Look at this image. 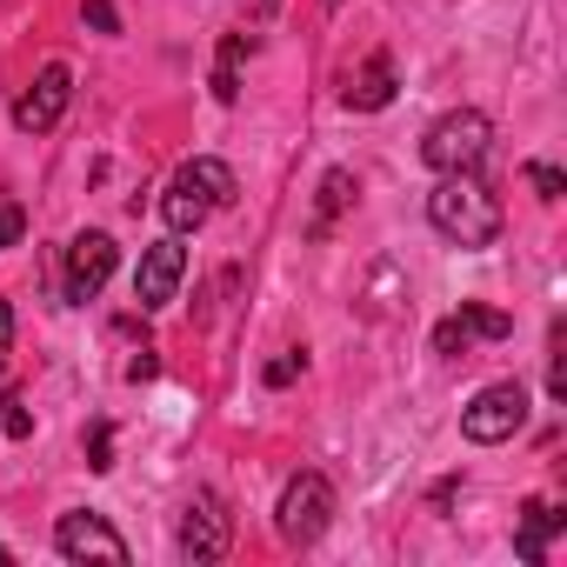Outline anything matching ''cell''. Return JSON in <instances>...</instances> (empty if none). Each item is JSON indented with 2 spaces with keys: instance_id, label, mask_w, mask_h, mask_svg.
I'll return each instance as SVG.
<instances>
[{
  "instance_id": "ffe728a7",
  "label": "cell",
  "mask_w": 567,
  "mask_h": 567,
  "mask_svg": "<svg viewBox=\"0 0 567 567\" xmlns=\"http://www.w3.org/2000/svg\"><path fill=\"white\" fill-rule=\"evenodd\" d=\"M527 181H534V194H540V200H560V194H567L560 167H547V161H534V167H527Z\"/></svg>"
},
{
  "instance_id": "e0dca14e",
  "label": "cell",
  "mask_w": 567,
  "mask_h": 567,
  "mask_svg": "<svg viewBox=\"0 0 567 567\" xmlns=\"http://www.w3.org/2000/svg\"><path fill=\"white\" fill-rule=\"evenodd\" d=\"M21 234H28L21 200H14V194H0V247H21Z\"/></svg>"
},
{
  "instance_id": "9c48e42d",
  "label": "cell",
  "mask_w": 567,
  "mask_h": 567,
  "mask_svg": "<svg viewBox=\"0 0 567 567\" xmlns=\"http://www.w3.org/2000/svg\"><path fill=\"white\" fill-rule=\"evenodd\" d=\"M54 547H61L68 560H107V567L127 560V540H121L101 514H61V520H54Z\"/></svg>"
},
{
  "instance_id": "5bb4252c",
  "label": "cell",
  "mask_w": 567,
  "mask_h": 567,
  "mask_svg": "<svg viewBox=\"0 0 567 567\" xmlns=\"http://www.w3.org/2000/svg\"><path fill=\"white\" fill-rule=\"evenodd\" d=\"M354 200V174L348 167H334V174H321V207H315V234H328V220L341 214Z\"/></svg>"
},
{
  "instance_id": "3957f363",
  "label": "cell",
  "mask_w": 567,
  "mask_h": 567,
  "mask_svg": "<svg viewBox=\"0 0 567 567\" xmlns=\"http://www.w3.org/2000/svg\"><path fill=\"white\" fill-rule=\"evenodd\" d=\"M487 141H494V121H487L481 107H454V114H441V121L427 127L421 161H427L434 174H467V167L487 161Z\"/></svg>"
},
{
  "instance_id": "8992f818",
  "label": "cell",
  "mask_w": 567,
  "mask_h": 567,
  "mask_svg": "<svg viewBox=\"0 0 567 567\" xmlns=\"http://www.w3.org/2000/svg\"><path fill=\"white\" fill-rule=\"evenodd\" d=\"M181 274H187V247H181V234L154 240V247L141 254V267H134V301H141V315H161V308L174 301Z\"/></svg>"
},
{
  "instance_id": "ac0fdd59",
  "label": "cell",
  "mask_w": 567,
  "mask_h": 567,
  "mask_svg": "<svg viewBox=\"0 0 567 567\" xmlns=\"http://www.w3.org/2000/svg\"><path fill=\"white\" fill-rule=\"evenodd\" d=\"M87 467H94V474L114 467V427H107V421H94V434H87Z\"/></svg>"
},
{
  "instance_id": "d4e9b609",
  "label": "cell",
  "mask_w": 567,
  "mask_h": 567,
  "mask_svg": "<svg viewBox=\"0 0 567 567\" xmlns=\"http://www.w3.org/2000/svg\"><path fill=\"white\" fill-rule=\"evenodd\" d=\"M321 8H341V0H321Z\"/></svg>"
},
{
  "instance_id": "277c9868",
  "label": "cell",
  "mask_w": 567,
  "mask_h": 567,
  "mask_svg": "<svg viewBox=\"0 0 567 567\" xmlns=\"http://www.w3.org/2000/svg\"><path fill=\"white\" fill-rule=\"evenodd\" d=\"M328 520H334V481L328 474H295L288 487H280V507H274V527H280V540H295V547H315L321 534H328Z\"/></svg>"
},
{
  "instance_id": "603a6c76",
  "label": "cell",
  "mask_w": 567,
  "mask_h": 567,
  "mask_svg": "<svg viewBox=\"0 0 567 567\" xmlns=\"http://www.w3.org/2000/svg\"><path fill=\"white\" fill-rule=\"evenodd\" d=\"M8 348H14V308L0 301V354H8Z\"/></svg>"
},
{
  "instance_id": "7a4b0ae2",
  "label": "cell",
  "mask_w": 567,
  "mask_h": 567,
  "mask_svg": "<svg viewBox=\"0 0 567 567\" xmlns=\"http://www.w3.org/2000/svg\"><path fill=\"white\" fill-rule=\"evenodd\" d=\"M234 200V167L227 161H214V154H200V161H181L174 167V181H167V194H161V214H167V227L174 234H194L214 207H227Z\"/></svg>"
},
{
  "instance_id": "ba28073f",
  "label": "cell",
  "mask_w": 567,
  "mask_h": 567,
  "mask_svg": "<svg viewBox=\"0 0 567 567\" xmlns=\"http://www.w3.org/2000/svg\"><path fill=\"white\" fill-rule=\"evenodd\" d=\"M68 94H74L68 61H48V68H41V81L14 101V127H21V134H48V127L68 114Z\"/></svg>"
},
{
  "instance_id": "6da1fadb",
  "label": "cell",
  "mask_w": 567,
  "mask_h": 567,
  "mask_svg": "<svg viewBox=\"0 0 567 567\" xmlns=\"http://www.w3.org/2000/svg\"><path fill=\"white\" fill-rule=\"evenodd\" d=\"M427 220L454 247H494L501 240V200H494L487 181H474V167L467 174H441V187L427 194Z\"/></svg>"
},
{
  "instance_id": "44dd1931",
  "label": "cell",
  "mask_w": 567,
  "mask_h": 567,
  "mask_svg": "<svg viewBox=\"0 0 567 567\" xmlns=\"http://www.w3.org/2000/svg\"><path fill=\"white\" fill-rule=\"evenodd\" d=\"M434 354H467V328L461 321H441L434 328Z\"/></svg>"
},
{
  "instance_id": "9a60e30c",
  "label": "cell",
  "mask_w": 567,
  "mask_h": 567,
  "mask_svg": "<svg viewBox=\"0 0 567 567\" xmlns=\"http://www.w3.org/2000/svg\"><path fill=\"white\" fill-rule=\"evenodd\" d=\"M454 321L467 328V341H507L514 334V315H501V308H461Z\"/></svg>"
},
{
  "instance_id": "7c38bea8",
  "label": "cell",
  "mask_w": 567,
  "mask_h": 567,
  "mask_svg": "<svg viewBox=\"0 0 567 567\" xmlns=\"http://www.w3.org/2000/svg\"><path fill=\"white\" fill-rule=\"evenodd\" d=\"M567 527V514L554 507V501H527L520 507V534H514V554L520 560H547V540Z\"/></svg>"
},
{
  "instance_id": "5b68a950",
  "label": "cell",
  "mask_w": 567,
  "mask_h": 567,
  "mask_svg": "<svg viewBox=\"0 0 567 567\" xmlns=\"http://www.w3.org/2000/svg\"><path fill=\"white\" fill-rule=\"evenodd\" d=\"M520 427H527V388H520V381H494V388H481V394L461 408V434L481 441V447L514 441Z\"/></svg>"
},
{
  "instance_id": "cb8c5ba5",
  "label": "cell",
  "mask_w": 567,
  "mask_h": 567,
  "mask_svg": "<svg viewBox=\"0 0 567 567\" xmlns=\"http://www.w3.org/2000/svg\"><path fill=\"white\" fill-rule=\"evenodd\" d=\"M8 560H14V554H8V547H0V567H8Z\"/></svg>"
},
{
  "instance_id": "30bf717a",
  "label": "cell",
  "mask_w": 567,
  "mask_h": 567,
  "mask_svg": "<svg viewBox=\"0 0 567 567\" xmlns=\"http://www.w3.org/2000/svg\"><path fill=\"white\" fill-rule=\"evenodd\" d=\"M227 507L220 494H194L187 514H181V560H220L227 554Z\"/></svg>"
},
{
  "instance_id": "2e32d148",
  "label": "cell",
  "mask_w": 567,
  "mask_h": 567,
  "mask_svg": "<svg viewBox=\"0 0 567 567\" xmlns=\"http://www.w3.org/2000/svg\"><path fill=\"white\" fill-rule=\"evenodd\" d=\"M0 427H8V441H28L34 434V414H28V401L8 388V394H0Z\"/></svg>"
},
{
  "instance_id": "d6986e66",
  "label": "cell",
  "mask_w": 567,
  "mask_h": 567,
  "mask_svg": "<svg viewBox=\"0 0 567 567\" xmlns=\"http://www.w3.org/2000/svg\"><path fill=\"white\" fill-rule=\"evenodd\" d=\"M81 21L94 34H121V14H114V0H81Z\"/></svg>"
},
{
  "instance_id": "8fae6325",
  "label": "cell",
  "mask_w": 567,
  "mask_h": 567,
  "mask_svg": "<svg viewBox=\"0 0 567 567\" xmlns=\"http://www.w3.org/2000/svg\"><path fill=\"white\" fill-rule=\"evenodd\" d=\"M341 101H348L354 114H381V107L394 101V61H388V54H368V68H361V74H348Z\"/></svg>"
},
{
  "instance_id": "52a82bcc",
  "label": "cell",
  "mask_w": 567,
  "mask_h": 567,
  "mask_svg": "<svg viewBox=\"0 0 567 567\" xmlns=\"http://www.w3.org/2000/svg\"><path fill=\"white\" fill-rule=\"evenodd\" d=\"M114 260H121L114 234H101V227L74 234V240H68V301H94V295L107 288V274H114Z\"/></svg>"
},
{
  "instance_id": "484cf974",
  "label": "cell",
  "mask_w": 567,
  "mask_h": 567,
  "mask_svg": "<svg viewBox=\"0 0 567 567\" xmlns=\"http://www.w3.org/2000/svg\"><path fill=\"white\" fill-rule=\"evenodd\" d=\"M0 368H8V361H0Z\"/></svg>"
},
{
  "instance_id": "7402d4cb",
  "label": "cell",
  "mask_w": 567,
  "mask_h": 567,
  "mask_svg": "<svg viewBox=\"0 0 567 567\" xmlns=\"http://www.w3.org/2000/svg\"><path fill=\"white\" fill-rule=\"evenodd\" d=\"M301 374V354H280V361H267V388H288Z\"/></svg>"
},
{
  "instance_id": "4fadbf2b",
  "label": "cell",
  "mask_w": 567,
  "mask_h": 567,
  "mask_svg": "<svg viewBox=\"0 0 567 567\" xmlns=\"http://www.w3.org/2000/svg\"><path fill=\"white\" fill-rule=\"evenodd\" d=\"M240 61H247V34H227L220 41V61H214V101L220 107L240 101Z\"/></svg>"
}]
</instances>
